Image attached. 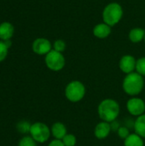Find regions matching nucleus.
<instances>
[{
  "instance_id": "obj_1",
  "label": "nucleus",
  "mask_w": 145,
  "mask_h": 146,
  "mask_svg": "<svg viewBox=\"0 0 145 146\" xmlns=\"http://www.w3.org/2000/svg\"><path fill=\"white\" fill-rule=\"evenodd\" d=\"M97 112L102 121L110 123L117 120L121 112L120 104L112 98L103 99L97 107Z\"/></svg>"
},
{
  "instance_id": "obj_2",
  "label": "nucleus",
  "mask_w": 145,
  "mask_h": 146,
  "mask_svg": "<svg viewBox=\"0 0 145 146\" xmlns=\"http://www.w3.org/2000/svg\"><path fill=\"white\" fill-rule=\"evenodd\" d=\"M144 87V76L137 72H132L126 75L123 80V91L131 97H136L141 93Z\"/></svg>"
},
{
  "instance_id": "obj_3",
  "label": "nucleus",
  "mask_w": 145,
  "mask_h": 146,
  "mask_svg": "<svg viewBox=\"0 0 145 146\" xmlns=\"http://www.w3.org/2000/svg\"><path fill=\"white\" fill-rule=\"evenodd\" d=\"M123 16V9L118 3H110L105 6L103 11V22L110 27L118 24Z\"/></svg>"
},
{
  "instance_id": "obj_4",
  "label": "nucleus",
  "mask_w": 145,
  "mask_h": 146,
  "mask_svg": "<svg viewBox=\"0 0 145 146\" xmlns=\"http://www.w3.org/2000/svg\"><path fill=\"white\" fill-rule=\"evenodd\" d=\"M85 86L79 80H73L65 87V97L72 103H78L81 101L85 98Z\"/></svg>"
},
{
  "instance_id": "obj_5",
  "label": "nucleus",
  "mask_w": 145,
  "mask_h": 146,
  "mask_svg": "<svg viewBox=\"0 0 145 146\" xmlns=\"http://www.w3.org/2000/svg\"><path fill=\"white\" fill-rule=\"evenodd\" d=\"M29 134L37 143L44 144L50 139L51 132L45 123L35 122L32 124Z\"/></svg>"
},
{
  "instance_id": "obj_6",
  "label": "nucleus",
  "mask_w": 145,
  "mask_h": 146,
  "mask_svg": "<svg viewBox=\"0 0 145 146\" xmlns=\"http://www.w3.org/2000/svg\"><path fill=\"white\" fill-rule=\"evenodd\" d=\"M46 67L51 71L58 72L61 71L66 64V60L62 53L58 52L55 50H51L44 58Z\"/></svg>"
},
{
  "instance_id": "obj_7",
  "label": "nucleus",
  "mask_w": 145,
  "mask_h": 146,
  "mask_svg": "<svg viewBox=\"0 0 145 146\" xmlns=\"http://www.w3.org/2000/svg\"><path fill=\"white\" fill-rule=\"evenodd\" d=\"M127 111L133 116H140L145 114V102L140 98L132 97L126 103Z\"/></svg>"
},
{
  "instance_id": "obj_8",
  "label": "nucleus",
  "mask_w": 145,
  "mask_h": 146,
  "mask_svg": "<svg viewBox=\"0 0 145 146\" xmlns=\"http://www.w3.org/2000/svg\"><path fill=\"white\" fill-rule=\"evenodd\" d=\"M32 48L35 54L39 56H46L52 50V44L49 39L44 38H38L33 41Z\"/></svg>"
},
{
  "instance_id": "obj_9",
  "label": "nucleus",
  "mask_w": 145,
  "mask_h": 146,
  "mask_svg": "<svg viewBox=\"0 0 145 146\" xmlns=\"http://www.w3.org/2000/svg\"><path fill=\"white\" fill-rule=\"evenodd\" d=\"M136 64L137 60L133 56L131 55H125L123 56L119 62L120 69L126 74H131L136 70Z\"/></svg>"
},
{
  "instance_id": "obj_10",
  "label": "nucleus",
  "mask_w": 145,
  "mask_h": 146,
  "mask_svg": "<svg viewBox=\"0 0 145 146\" xmlns=\"http://www.w3.org/2000/svg\"><path fill=\"white\" fill-rule=\"evenodd\" d=\"M111 131L112 130H111L110 123L102 121L101 122L97 124V126L95 127L94 135L97 139L103 140L109 137Z\"/></svg>"
},
{
  "instance_id": "obj_11",
  "label": "nucleus",
  "mask_w": 145,
  "mask_h": 146,
  "mask_svg": "<svg viewBox=\"0 0 145 146\" xmlns=\"http://www.w3.org/2000/svg\"><path fill=\"white\" fill-rule=\"evenodd\" d=\"M111 33V27L103 23H99L96 25L93 28V35L98 38H106Z\"/></svg>"
},
{
  "instance_id": "obj_12",
  "label": "nucleus",
  "mask_w": 145,
  "mask_h": 146,
  "mask_svg": "<svg viewBox=\"0 0 145 146\" xmlns=\"http://www.w3.org/2000/svg\"><path fill=\"white\" fill-rule=\"evenodd\" d=\"M51 135L56 139H62L68 133L66 126L62 122H55L50 128Z\"/></svg>"
},
{
  "instance_id": "obj_13",
  "label": "nucleus",
  "mask_w": 145,
  "mask_h": 146,
  "mask_svg": "<svg viewBox=\"0 0 145 146\" xmlns=\"http://www.w3.org/2000/svg\"><path fill=\"white\" fill-rule=\"evenodd\" d=\"M14 33V27L9 22H3L0 24V38L3 41L9 40Z\"/></svg>"
},
{
  "instance_id": "obj_14",
  "label": "nucleus",
  "mask_w": 145,
  "mask_h": 146,
  "mask_svg": "<svg viewBox=\"0 0 145 146\" xmlns=\"http://www.w3.org/2000/svg\"><path fill=\"white\" fill-rule=\"evenodd\" d=\"M129 39L132 43H140L143 40H144L145 37V29L141 27H135L132 28L128 34Z\"/></svg>"
},
{
  "instance_id": "obj_15",
  "label": "nucleus",
  "mask_w": 145,
  "mask_h": 146,
  "mask_svg": "<svg viewBox=\"0 0 145 146\" xmlns=\"http://www.w3.org/2000/svg\"><path fill=\"white\" fill-rule=\"evenodd\" d=\"M134 131L135 133L145 139V114L138 116L134 121Z\"/></svg>"
},
{
  "instance_id": "obj_16",
  "label": "nucleus",
  "mask_w": 145,
  "mask_h": 146,
  "mask_svg": "<svg viewBox=\"0 0 145 146\" xmlns=\"http://www.w3.org/2000/svg\"><path fill=\"white\" fill-rule=\"evenodd\" d=\"M125 146H144V139L137 133H131L125 140Z\"/></svg>"
},
{
  "instance_id": "obj_17",
  "label": "nucleus",
  "mask_w": 145,
  "mask_h": 146,
  "mask_svg": "<svg viewBox=\"0 0 145 146\" xmlns=\"http://www.w3.org/2000/svg\"><path fill=\"white\" fill-rule=\"evenodd\" d=\"M31 126L32 124L29 123L26 121H21L20 122H18L16 124V129L20 133L22 134H27L30 133V129H31Z\"/></svg>"
},
{
  "instance_id": "obj_18",
  "label": "nucleus",
  "mask_w": 145,
  "mask_h": 146,
  "mask_svg": "<svg viewBox=\"0 0 145 146\" xmlns=\"http://www.w3.org/2000/svg\"><path fill=\"white\" fill-rule=\"evenodd\" d=\"M18 146H37V142L30 135L24 136L20 139Z\"/></svg>"
},
{
  "instance_id": "obj_19",
  "label": "nucleus",
  "mask_w": 145,
  "mask_h": 146,
  "mask_svg": "<svg viewBox=\"0 0 145 146\" xmlns=\"http://www.w3.org/2000/svg\"><path fill=\"white\" fill-rule=\"evenodd\" d=\"M62 140L65 146H75L77 143V139L75 135L72 133H67L66 136Z\"/></svg>"
},
{
  "instance_id": "obj_20",
  "label": "nucleus",
  "mask_w": 145,
  "mask_h": 146,
  "mask_svg": "<svg viewBox=\"0 0 145 146\" xmlns=\"http://www.w3.org/2000/svg\"><path fill=\"white\" fill-rule=\"evenodd\" d=\"M136 72L141 74L142 76H145V56L140 57L137 60Z\"/></svg>"
},
{
  "instance_id": "obj_21",
  "label": "nucleus",
  "mask_w": 145,
  "mask_h": 146,
  "mask_svg": "<svg viewBox=\"0 0 145 146\" xmlns=\"http://www.w3.org/2000/svg\"><path fill=\"white\" fill-rule=\"evenodd\" d=\"M66 47H67V44H66L65 41L62 39H57L53 44V50H55L58 52H61V53H62L66 50Z\"/></svg>"
},
{
  "instance_id": "obj_22",
  "label": "nucleus",
  "mask_w": 145,
  "mask_h": 146,
  "mask_svg": "<svg viewBox=\"0 0 145 146\" xmlns=\"http://www.w3.org/2000/svg\"><path fill=\"white\" fill-rule=\"evenodd\" d=\"M9 48V47L8 46L5 41H0V62L6 58Z\"/></svg>"
},
{
  "instance_id": "obj_23",
  "label": "nucleus",
  "mask_w": 145,
  "mask_h": 146,
  "mask_svg": "<svg viewBox=\"0 0 145 146\" xmlns=\"http://www.w3.org/2000/svg\"><path fill=\"white\" fill-rule=\"evenodd\" d=\"M117 134H118L119 138L125 140L131 134V133H130V130L128 127H126V126H122V127H120V128L118 129Z\"/></svg>"
},
{
  "instance_id": "obj_24",
  "label": "nucleus",
  "mask_w": 145,
  "mask_h": 146,
  "mask_svg": "<svg viewBox=\"0 0 145 146\" xmlns=\"http://www.w3.org/2000/svg\"><path fill=\"white\" fill-rule=\"evenodd\" d=\"M48 146H65V145H64V144H63L62 140L55 139H52V140L49 143Z\"/></svg>"
},
{
  "instance_id": "obj_25",
  "label": "nucleus",
  "mask_w": 145,
  "mask_h": 146,
  "mask_svg": "<svg viewBox=\"0 0 145 146\" xmlns=\"http://www.w3.org/2000/svg\"><path fill=\"white\" fill-rule=\"evenodd\" d=\"M110 127H111V130L112 131H115V132H117L118 129L120 128V123L119 121H117V120L110 122Z\"/></svg>"
},
{
  "instance_id": "obj_26",
  "label": "nucleus",
  "mask_w": 145,
  "mask_h": 146,
  "mask_svg": "<svg viewBox=\"0 0 145 146\" xmlns=\"http://www.w3.org/2000/svg\"><path fill=\"white\" fill-rule=\"evenodd\" d=\"M144 42H145V37H144Z\"/></svg>"
}]
</instances>
